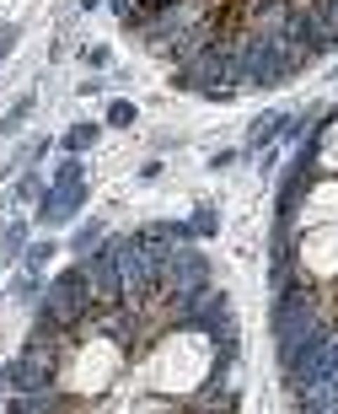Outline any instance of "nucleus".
<instances>
[{"instance_id":"obj_1","label":"nucleus","mask_w":338,"mask_h":414,"mask_svg":"<svg viewBox=\"0 0 338 414\" xmlns=\"http://www.w3.org/2000/svg\"><path fill=\"white\" fill-rule=\"evenodd\" d=\"M81 200H86V183L48 188V200H43V210H38V221H43V226H60V221H70V215L81 210Z\"/></svg>"},{"instance_id":"obj_2","label":"nucleus","mask_w":338,"mask_h":414,"mask_svg":"<svg viewBox=\"0 0 338 414\" xmlns=\"http://www.w3.org/2000/svg\"><path fill=\"white\" fill-rule=\"evenodd\" d=\"M27 113H32V97H16V108H11V113H6V119H0V135H11L16 124L27 119Z\"/></svg>"},{"instance_id":"obj_3","label":"nucleus","mask_w":338,"mask_h":414,"mask_svg":"<svg viewBox=\"0 0 338 414\" xmlns=\"http://www.w3.org/2000/svg\"><path fill=\"white\" fill-rule=\"evenodd\" d=\"M6 253H27V226H22V221H16V226H6Z\"/></svg>"},{"instance_id":"obj_4","label":"nucleus","mask_w":338,"mask_h":414,"mask_svg":"<svg viewBox=\"0 0 338 414\" xmlns=\"http://www.w3.org/2000/svg\"><path fill=\"white\" fill-rule=\"evenodd\" d=\"M92 140H97V129H92V124H76V129L65 135V145H70V151H81V145H92Z\"/></svg>"},{"instance_id":"obj_5","label":"nucleus","mask_w":338,"mask_h":414,"mask_svg":"<svg viewBox=\"0 0 338 414\" xmlns=\"http://www.w3.org/2000/svg\"><path fill=\"white\" fill-rule=\"evenodd\" d=\"M48 253H54V242H38V247H27L22 259H27V269H32V275H38V269H43V264H48Z\"/></svg>"},{"instance_id":"obj_6","label":"nucleus","mask_w":338,"mask_h":414,"mask_svg":"<svg viewBox=\"0 0 338 414\" xmlns=\"http://www.w3.org/2000/svg\"><path fill=\"white\" fill-rule=\"evenodd\" d=\"M108 119H113V124H135V108H129V103H113Z\"/></svg>"},{"instance_id":"obj_7","label":"nucleus","mask_w":338,"mask_h":414,"mask_svg":"<svg viewBox=\"0 0 338 414\" xmlns=\"http://www.w3.org/2000/svg\"><path fill=\"white\" fill-rule=\"evenodd\" d=\"M16 194H22V200H32V194H38V172H27V178L16 183Z\"/></svg>"},{"instance_id":"obj_8","label":"nucleus","mask_w":338,"mask_h":414,"mask_svg":"<svg viewBox=\"0 0 338 414\" xmlns=\"http://www.w3.org/2000/svg\"><path fill=\"white\" fill-rule=\"evenodd\" d=\"M11 44H16V27H6V32H0V60L11 54Z\"/></svg>"}]
</instances>
